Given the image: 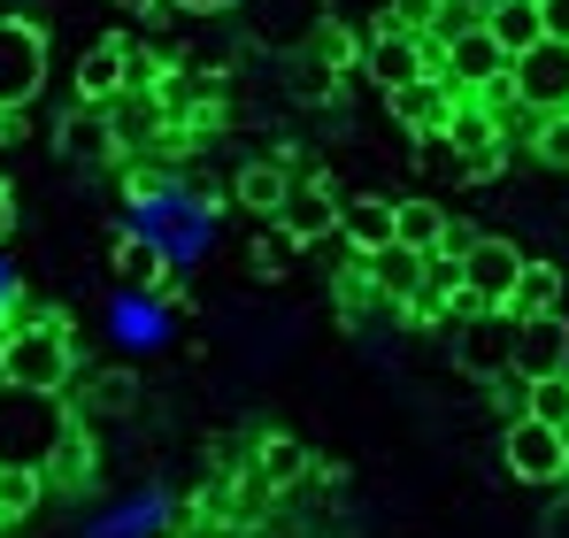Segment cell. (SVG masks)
Here are the masks:
<instances>
[{
	"label": "cell",
	"mask_w": 569,
	"mask_h": 538,
	"mask_svg": "<svg viewBox=\"0 0 569 538\" xmlns=\"http://www.w3.org/2000/svg\"><path fill=\"white\" fill-rule=\"evenodd\" d=\"M70 408L62 392H31V385H0V469H54V454L70 447Z\"/></svg>",
	"instance_id": "1"
},
{
	"label": "cell",
	"mask_w": 569,
	"mask_h": 538,
	"mask_svg": "<svg viewBox=\"0 0 569 538\" xmlns=\"http://www.w3.org/2000/svg\"><path fill=\"white\" fill-rule=\"evenodd\" d=\"M78 369V347L54 316H31L0 339V385H31V392H62Z\"/></svg>",
	"instance_id": "2"
},
{
	"label": "cell",
	"mask_w": 569,
	"mask_h": 538,
	"mask_svg": "<svg viewBox=\"0 0 569 538\" xmlns=\"http://www.w3.org/2000/svg\"><path fill=\"white\" fill-rule=\"evenodd\" d=\"M508 92H516V108L523 116H569V47L562 39H539L531 54H516L508 62Z\"/></svg>",
	"instance_id": "3"
},
{
	"label": "cell",
	"mask_w": 569,
	"mask_h": 538,
	"mask_svg": "<svg viewBox=\"0 0 569 538\" xmlns=\"http://www.w3.org/2000/svg\"><path fill=\"white\" fill-rule=\"evenodd\" d=\"M455 369H462V377H485V385L516 377V316L492 308V316L455 323Z\"/></svg>",
	"instance_id": "4"
},
{
	"label": "cell",
	"mask_w": 569,
	"mask_h": 538,
	"mask_svg": "<svg viewBox=\"0 0 569 538\" xmlns=\"http://www.w3.org/2000/svg\"><path fill=\"white\" fill-rule=\"evenodd\" d=\"M47 78V31L23 16H0V116H16Z\"/></svg>",
	"instance_id": "5"
},
{
	"label": "cell",
	"mask_w": 569,
	"mask_h": 538,
	"mask_svg": "<svg viewBox=\"0 0 569 538\" xmlns=\"http://www.w3.org/2000/svg\"><path fill=\"white\" fill-rule=\"evenodd\" d=\"M500 454H508V469H516L523 485H539V492L569 477V431H547L539 416L508 424V439H500Z\"/></svg>",
	"instance_id": "6"
},
{
	"label": "cell",
	"mask_w": 569,
	"mask_h": 538,
	"mask_svg": "<svg viewBox=\"0 0 569 538\" xmlns=\"http://www.w3.org/2000/svg\"><path fill=\"white\" fill-rule=\"evenodd\" d=\"M439 78H447L455 92H477V100H485L492 86H508V54L485 39V23H470L462 39L439 47Z\"/></svg>",
	"instance_id": "7"
},
{
	"label": "cell",
	"mask_w": 569,
	"mask_h": 538,
	"mask_svg": "<svg viewBox=\"0 0 569 538\" xmlns=\"http://www.w3.org/2000/svg\"><path fill=\"white\" fill-rule=\"evenodd\" d=\"M339 192L323 178H292V192H284V208H278V231L292 239V247H323V239H339Z\"/></svg>",
	"instance_id": "8"
},
{
	"label": "cell",
	"mask_w": 569,
	"mask_h": 538,
	"mask_svg": "<svg viewBox=\"0 0 569 538\" xmlns=\"http://www.w3.org/2000/svg\"><path fill=\"white\" fill-rule=\"evenodd\" d=\"M516 377H523V385L569 377V323L562 316H523V323H516Z\"/></svg>",
	"instance_id": "9"
},
{
	"label": "cell",
	"mask_w": 569,
	"mask_h": 538,
	"mask_svg": "<svg viewBox=\"0 0 569 538\" xmlns=\"http://www.w3.org/2000/svg\"><path fill=\"white\" fill-rule=\"evenodd\" d=\"M439 47L431 39H400V31H378L370 39V54H362V70H370V86L378 92H400V86H423V78H439V70H423Z\"/></svg>",
	"instance_id": "10"
},
{
	"label": "cell",
	"mask_w": 569,
	"mask_h": 538,
	"mask_svg": "<svg viewBox=\"0 0 569 538\" xmlns=\"http://www.w3.org/2000/svg\"><path fill=\"white\" fill-rule=\"evenodd\" d=\"M385 100H392V123H400V131H416V139H447V123H455V100H447V78L400 86V92H385Z\"/></svg>",
	"instance_id": "11"
},
{
	"label": "cell",
	"mask_w": 569,
	"mask_h": 538,
	"mask_svg": "<svg viewBox=\"0 0 569 538\" xmlns=\"http://www.w3.org/2000/svg\"><path fill=\"white\" fill-rule=\"evenodd\" d=\"M116 92H131V47L123 39H100V47H86V62H78V100L86 108H108Z\"/></svg>",
	"instance_id": "12"
},
{
	"label": "cell",
	"mask_w": 569,
	"mask_h": 538,
	"mask_svg": "<svg viewBox=\"0 0 569 538\" xmlns=\"http://www.w3.org/2000/svg\"><path fill=\"white\" fill-rule=\"evenodd\" d=\"M485 39L516 62V54H531L539 39H547V16H539V0H492L485 8Z\"/></svg>",
	"instance_id": "13"
},
{
	"label": "cell",
	"mask_w": 569,
	"mask_h": 538,
	"mask_svg": "<svg viewBox=\"0 0 569 538\" xmlns=\"http://www.w3.org/2000/svg\"><path fill=\"white\" fill-rule=\"evenodd\" d=\"M370 292H385V300H400V308H416L423 300V277H431V255H408V247H385V255H370Z\"/></svg>",
	"instance_id": "14"
},
{
	"label": "cell",
	"mask_w": 569,
	"mask_h": 538,
	"mask_svg": "<svg viewBox=\"0 0 569 538\" xmlns=\"http://www.w3.org/2000/svg\"><path fill=\"white\" fill-rule=\"evenodd\" d=\"M339 239L370 262V255H385V247H400V223H392V200H347L339 208Z\"/></svg>",
	"instance_id": "15"
},
{
	"label": "cell",
	"mask_w": 569,
	"mask_h": 538,
	"mask_svg": "<svg viewBox=\"0 0 569 538\" xmlns=\"http://www.w3.org/2000/svg\"><path fill=\"white\" fill-rule=\"evenodd\" d=\"M392 223H400L408 255H439L447 247V208L439 200H392Z\"/></svg>",
	"instance_id": "16"
},
{
	"label": "cell",
	"mask_w": 569,
	"mask_h": 538,
	"mask_svg": "<svg viewBox=\"0 0 569 538\" xmlns=\"http://www.w3.org/2000/svg\"><path fill=\"white\" fill-rule=\"evenodd\" d=\"M62 155H70L78 170H100V162L116 155V131H108V116H100V108H78V116L62 123Z\"/></svg>",
	"instance_id": "17"
},
{
	"label": "cell",
	"mask_w": 569,
	"mask_h": 538,
	"mask_svg": "<svg viewBox=\"0 0 569 538\" xmlns=\"http://www.w3.org/2000/svg\"><path fill=\"white\" fill-rule=\"evenodd\" d=\"M555 308H562V269L555 262H523L516 292H508V316L523 323V316H555Z\"/></svg>",
	"instance_id": "18"
},
{
	"label": "cell",
	"mask_w": 569,
	"mask_h": 538,
	"mask_svg": "<svg viewBox=\"0 0 569 538\" xmlns=\"http://www.w3.org/2000/svg\"><path fill=\"white\" fill-rule=\"evenodd\" d=\"M108 131H116L123 147H139V139H154V131H170V123H162V100H147V92L131 86V92L108 100Z\"/></svg>",
	"instance_id": "19"
},
{
	"label": "cell",
	"mask_w": 569,
	"mask_h": 538,
	"mask_svg": "<svg viewBox=\"0 0 569 538\" xmlns=\"http://www.w3.org/2000/svg\"><path fill=\"white\" fill-rule=\"evenodd\" d=\"M284 192H292V170L284 162H247L239 170V208H254V216H278Z\"/></svg>",
	"instance_id": "20"
},
{
	"label": "cell",
	"mask_w": 569,
	"mask_h": 538,
	"mask_svg": "<svg viewBox=\"0 0 569 538\" xmlns=\"http://www.w3.org/2000/svg\"><path fill=\"white\" fill-rule=\"evenodd\" d=\"M308 469H316V461H308V447H300V439H262V485H300V477H308Z\"/></svg>",
	"instance_id": "21"
},
{
	"label": "cell",
	"mask_w": 569,
	"mask_h": 538,
	"mask_svg": "<svg viewBox=\"0 0 569 538\" xmlns=\"http://www.w3.org/2000/svg\"><path fill=\"white\" fill-rule=\"evenodd\" d=\"M39 500H47V477H39V469H0V524L31 516Z\"/></svg>",
	"instance_id": "22"
},
{
	"label": "cell",
	"mask_w": 569,
	"mask_h": 538,
	"mask_svg": "<svg viewBox=\"0 0 569 538\" xmlns=\"http://www.w3.org/2000/svg\"><path fill=\"white\" fill-rule=\"evenodd\" d=\"M531 416H539L547 431H569V377H547V385H531Z\"/></svg>",
	"instance_id": "23"
},
{
	"label": "cell",
	"mask_w": 569,
	"mask_h": 538,
	"mask_svg": "<svg viewBox=\"0 0 569 538\" xmlns=\"http://www.w3.org/2000/svg\"><path fill=\"white\" fill-rule=\"evenodd\" d=\"M531 155H539V162H555V170H569V116H547V123H539Z\"/></svg>",
	"instance_id": "24"
},
{
	"label": "cell",
	"mask_w": 569,
	"mask_h": 538,
	"mask_svg": "<svg viewBox=\"0 0 569 538\" xmlns=\"http://www.w3.org/2000/svg\"><path fill=\"white\" fill-rule=\"evenodd\" d=\"M116 269H123L131 285H147V277H162V262H154V247H147V239H123V247H116Z\"/></svg>",
	"instance_id": "25"
},
{
	"label": "cell",
	"mask_w": 569,
	"mask_h": 538,
	"mask_svg": "<svg viewBox=\"0 0 569 538\" xmlns=\"http://www.w3.org/2000/svg\"><path fill=\"white\" fill-rule=\"evenodd\" d=\"M316 62H323V70H347V62H355V39H347L339 23H323V31H316Z\"/></svg>",
	"instance_id": "26"
},
{
	"label": "cell",
	"mask_w": 569,
	"mask_h": 538,
	"mask_svg": "<svg viewBox=\"0 0 569 538\" xmlns=\"http://www.w3.org/2000/svg\"><path fill=\"white\" fill-rule=\"evenodd\" d=\"M292 86L308 92V100H331V92H339V78H331V70H323L316 54H300V70H292Z\"/></svg>",
	"instance_id": "27"
},
{
	"label": "cell",
	"mask_w": 569,
	"mask_h": 538,
	"mask_svg": "<svg viewBox=\"0 0 569 538\" xmlns=\"http://www.w3.org/2000/svg\"><path fill=\"white\" fill-rule=\"evenodd\" d=\"M284 255H292V239H284L278 223H270V231L254 239V269H262V277H278V269H284Z\"/></svg>",
	"instance_id": "28"
},
{
	"label": "cell",
	"mask_w": 569,
	"mask_h": 538,
	"mask_svg": "<svg viewBox=\"0 0 569 538\" xmlns=\"http://www.w3.org/2000/svg\"><path fill=\"white\" fill-rule=\"evenodd\" d=\"M47 477H62V485H78V477H86V439H78V431H70V447L54 454V469H47Z\"/></svg>",
	"instance_id": "29"
},
{
	"label": "cell",
	"mask_w": 569,
	"mask_h": 538,
	"mask_svg": "<svg viewBox=\"0 0 569 538\" xmlns=\"http://www.w3.org/2000/svg\"><path fill=\"white\" fill-rule=\"evenodd\" d=\"M539 16H547V39L569 47V0H539Z\"/></svg>",
	"instance_id": "30"
},
{
	"label": "cell",
	"mask_w": 569,
	"mask_h": 538,
	"mask_svg": "<svg viewBox=\"0 0 569 538\" xmlns=\"http://www.w3.org/2000/svg\"><path fill=\"white\" fill-rule=\"evenodd\" d=\"M8 231H16V192L0 185V239H8Z\"/></svg>",
	"instance_id": "31"
},
{
	"label": "cell",
	"mask_w": 569,
	"mask_h": 538,
	"mask_svg": "<svg viewBox=\"0 0 569 538\" xmlns=\"http://www.w3.org/2000/svg\"><path fill=\"white\" fill-rule=\"evenodd\" d=\"M116 8H131V16H162L170 0H116Z\"/></svg>",
	"instance_id": "32"
},
{
	"label": "cell",
	"mask_w": 569,
	"mask_h": 538,
	"mask_svg": "<svg viewBox=\"0 0 569 538\" xmlns=\"http://www.w3.org/2000/svg\"><path fill=\"white\" fill-rule=\"evenodd\" d=\"M186 8H223V0H186Z\"/></svg>",
	"instance_id": "33"
}]
</instances>
